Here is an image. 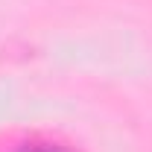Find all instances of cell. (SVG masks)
<instances>
[{
	"label": "cell",
	"mask_w": 152,
	"mask_h": 152,
	"mask_svg": "<svg viewBox=\"0 0 152 152\" xmlns=\"http://www.w3.org/2000/svg\"><path fill=\"white\" fill-rule=\"evenodd\" d=\"M15 152H73V149L64 146V143H58V140H50V137H29Z\"/></svg>",
	"instance_id": "obj_1"
}]
</instances>
